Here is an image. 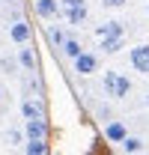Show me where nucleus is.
<instances>
[{"instance_id":"21","label":"nucleus","mask_w":149,"mask_h":155,"mask_svg":"<svg viewBox=\"0 0 149 155\" xmlns=\"http://www.w3.org/2000/svg\"><path fill=\"white\" fill-rule=\"evenodd\" d=\"M143 104H146V107H149V96H146V98H143Z\"/></svg>"},{"instance_id":"17","label":"nucleus","mask_w":149,"mask_h":155,"mask_svg":"<svg viewBox=\"0 0 149 155\" xmlns=\"http://www.w3.org/2000/svg\"><path fill=\"white\" fill-rule=\"evenodd\" d=\"M21 72V66H18V60L12 57V54H3V57H0V75H18Z\"/></svg>"},{"instance_id":"16","label":"nucleus","mask_w":149,"mask_h":155,"mask_svg":"<svg viewBox=\"0 0 149 155\" xmlns=\"http://www.w3.org/2000/svg\"><path fill=\"white\" fill-rule=\"evenodd\" d=\"M45 36H48V42H51V48H60V45H63V39H66V30H63L60 24H54V21H48Z\"/></svg>"},{"instance_id":"8","label":"nucleus","mask_w":149,"mask_h":155,"mask_svg":"<svg viewBox=\"0 0 149 155\" xmlns=\"http://www.w3.org/2000/svg\"><path fill=\"white\" fill-rule=\"evenodd\" d=\"M9 39L15 42V45H24V42H33V27L27 24L24 18H15L9 24Z\"/></svg>"},{"instance_id":"10","label":"nucleus","mask_w":149,"mask_h":155,"mask_svg":"<svg viewBox=\"0 0 149 155\" xmlns=\"http://www.w3.org/2000/svg\"><path fill=\"white\" fill-rule=\"evenodd\" d=\"M33 12L42 21H57L60 18V0H33Z\"/></svg>"},{"instance_id":"14","label":"nucleus","mask_w":149,"mask_h":155,"mask_svg":"<svg viewBox=\"0 0 149 155\" xmlns=\"http://www.w3.org/2000/svg\"><path fill=\"white\" fill-rule=\"evenodd\" d=\"M125 48V36H111V39H98V51L101 54H119Z\"/></svg>"},{"instance_id":"18","label":"nucleus","mask_w":149,"mask_h":155,"mask_svg":"<svg viewBox=\"0 0 149 155\" xmlns=\"http://www.w3.org/2000/svg\"><path fill=\"white\" fill-rule=\"evenodd\" d=\"M3 140H6L9 146H21V143H24V128H9V131L3 134Z\"/></svg>"},{"instance_id":"9","label":"nucleus","mask_w":149,"mask_h":155,"mask_svg":"<svg viewBox=\"0 0 149 155\" xmlns=\"http://www.w3.org/2000/svg\"><path fill=\"white\" fill-rule=\"evenodd\" d=\"M128 134V125H125V119H108L104 122V140L108 143H122V137Z\"/></svg>"},{"instance_id":"4","label":"nucleus","mask_w":149,"mask_h":155,"mask_svg":"<svg viewBox=\"0 0 149 155\" xmlns=\"http://www.w3.org/2000/svg\"><path fill=\"white\" fill-rule=\"evenodd\" d=\"M15 60H18V66L24 69V72H39V54H36V48H33V42H24V45H18Z\"/></svg>"},{"instance_id":"13","label":"nucleus","mask_w":149,"mask_h":155,"mask_svg":"<svg viewBox=\"0 0 149 155\" xmlns=\"http://www.w3.org/2000/svg\"><path fill=\"white\" fill-rule=\"evenodd\" d=\"M119 149L128 152V155H140L143 149H146V143H143V137H137V134H125L122 143H119Z\"/></svg>"},{"instance_id":"11","label":"nucleus","mask_w":149,"mask_h":155,"mask_svg":"<svg viewBox=\"0 0 149 155\" xmlns=\"http://www.w3.org/2000/svg\"><path fill=\"white\" fill-rule=\"evenodd\" d=\"M111 36H125V24L122 21L111 18V21H104V24L95 27V39H111Z\"/></svg>"},{"instance_id":"23","label":"nucleus","mask_w":149,"mask_h":155,"mask_svg":"<svg viewBox=\"0 0 149 155\" xmlns=\"http://www.w3.org/2000/svg\"><path fill=\"white\" fill-rule=\"evenodd\" d=\"M146 12H149V6H146Z\"/></svg>"},{"instance_id":"6","label":"nucleus","mask_w":149,"mask_h":155,"mask_svg":"<svg viewBox=\"0 0 149 155\" xmlns=\"http://www.w3.org/2000/svg\"><path fill=\"white\" fill-rule=\"evenodd\" d=\"M48 134H51L48 116L45 119H24V140H48Z\"/></svg>"},{"instance_id":"3","label":"nucleus","mask_w":149,"mask_h":155,"mask_svg":"<svg viewBox=\"0 0 149 155\" xmlns=\"http://www.w3.org/2000/svg\"><path fill=\"white\" fill-rule=\"evenodd\" d=\"M72 69H74L81 78L95 75V72H101V57H98L95 51H81V54L72 60Z\"/></svg>"},{"instance_id":"19","label":"nucleus","mask_w":149,"mask_h":155,"mask_svg":"<svg viewBox=\"0 0 149 155\" xmlns=\"http://www.w3.org/2000/svg\"><path fill=\"white\" fill-rule=\"evenodd\" d=\"M125 3H128V0H101V6H104V9H122Z\"/></svg>"},{"instance_id":"5","label":"nucleus","mask_w":149,"mask_h":155,"mask_svg":"<svg viewBox=\"0 0 149 155\" xmlns=\"http://www.w3.org/2000/svg\"><path fill=\"white\" fill-rule=\"evenodd\" d=\"M128 63L134 72H140V75H149V42H140V45H134L128 51Z\"/></svg>"},{"instance_id":"15","label":"nucleus","mask_w":149,"mask_h":155,"mask_svg":"<svg viewBox=\"0 0 149 155\" xmlns=\"http://www.w3.org/2000/svg\"><path fill=\"white\" fill-rule=\"evenodd\" d=\"M21 149L27 155H48L51 152V143H48V140H24Z\"/></svg>"},{"instance_id":"2","label":"nucleus","mask_w":149,"mask_h":155,"mask_svg":"<svg viewBox=\"0 0 149 155\" xmlns=\"http://www.w3.org/2000/svg\"><path fill=\"white\" fill-rule=\"evenodd\" d=\"M60 18H66L72 27H81L90 18V6L87 0H60Z\"/></svg>"},{"instance_id":"7","label":"nucleus","mask_w":149,"mask_h":155,"mask_svg":"<svg viewBox=\"0 0 149 155\" xmlns=\"http://www.w3.org/2000/svg\"><path fill=\"white\" fill-rule=\"evenodd\" d=\"M21 116L24 119H45V101L39 96H24L21 98Z\"/></svg>"},{"instance_id":"1","label":"nucleus","mask_w":149,"mask_h":155,"mask_svg":"<svg viewBox=\"0 0 149 155\" xmlns=\"http://www.w3.org/2000/svg\"><path fill=\"white\" fill-rule=\"evenodd\" d=\"M101 90H104V96L111 101H122L131 93V78L122 75L119 69H104L101 72Z\"/></svg>"},{"instance_id":"20","label":"nucleus","mask_w":149,"mask_h":155,"mask_svg":"<svg viewBox=\"0 0 149 155\" xmlns=\"http://www.w3.org/2000/svg\"><path fill=\"white\" fill-rule=\"evenodd\" d=\"M3 3H9V6H18L21 0H3Z\"/></svg>"},{"instance_id":"12","label":"nucleus","mask_w":149,"mask_h":155,"mask_svg":"<svg viewBox=\"0 0 149 155\" xmlns=\"http://www.w3.org/2000/svg\"><path fill=\"white\" fill-rule=\"evenodd\" d=\"M60 51H63V57H69V60H74L81 51H84V45H81V39L78 36H72V33H66V39H63V45H60Z\"/></svg>"},{"instance_id":"22","label":"nucleus","mask_w":149,"mask_h":155,"mask_svg":"<svg viewBox=\"0 0 149 155\" xmlns=\"http://www.w3.org/2000/svg\"><path fill=\"white\" fill-rule=\"evenodd\" d=\"M0 101H3V90H0Z\"/></svg>"}]
</instances>
